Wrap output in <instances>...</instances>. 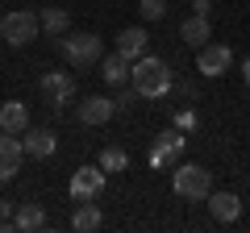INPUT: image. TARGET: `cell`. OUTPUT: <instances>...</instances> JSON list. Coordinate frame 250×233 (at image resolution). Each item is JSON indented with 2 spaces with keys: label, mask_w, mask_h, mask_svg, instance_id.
Instances as JSON below:
<instances>
[{
  "label": "cell",
  "mask_w": 250,
  "mask_h": 233,
  "mask_svg": "<svg viewBox=\"0 0 250 233\" xmlns=\"http://www.w3.org/2000/svg\"><path fill=\"white\" fill-rule=\"evenodd\" d=\"M129 83L138 88V96H167L171 92V67L163 63V58H154V54H142V58H134V75H129Z\"/></svg>",
  "instance_id": "6da1fadb"
},
{
  "label": "cell",
  "mask_w": 250,
  "mask_h": 233,
  "mask_svg": "<svg viewBox=\"0 0 250 233\" xmlns=\"http://www.w3.org/2000/svg\"><path fill=\"white\" fill-rule=\"evenodd\" d=\"M171 188H175V196H184V200H208L213 175H208V167L184 162V167H175V175H171Z\"/></svg>",
  "instance_id": "7a4b0ae2"
},
{
  "label": "cell",
  "mask_w": 250,
  "mask_h": 233,
  "mask_svg": "<svg viewBox=\"0 0 250 233\" xmlns=\"http://www.w3.org/2000/svg\"><path fill=\"white\" fill-rule=\"evenodd\" d=\"M62 54L71 67H96L104 58V42L100 34H67L62 38Z\"/></svg>",
  "instance_id": "3957f363"
},
{
  "label": "cell",
  "mask_w": 250,
  "mask_h": 233,
  "mask_svg": "<svg viewBox=\"0 0 250 233\" xmlns=\"http://www.w3.org/2000/svg\"><path fill=\"white\" fill-rule=\"evenodd\" d=\"M38 29H42V21L29 9H17V13H4V17H0V38L9 46H29L38 38Z\"/></svg>",
  "instance_id": "277c9868"
},
{
  "label": "cell",
  "mask_w": 250,
  "mask_h": 233,
  "mask_svg": "<svg viewBox=\"0 0 250 233\" xmlns=\"http://www.w3.org/2000/svg\"><path fill=\"white\" fill-rule=\"evenodd\" d=\"M229 67H233V50H229V46L208 42V46L196 50V71L205 75V79H217V75H225Z\"/></svg>",
  "instance_id": "5b68a950"
},
{
  "label": "cell",
  "mask_w": 250,
  "mask_h": 233,
  "mask_svg": "<svg viewBox=\"0 0 250 233\" xmlns=\"http://www.w3.org/2000/svg\"><path fill=\"white\" fill-rule=\"evenodd\" d=\"M75 116H80V125H108V116H117V100L83 96L80 104H75Z\"/></svg>",
  "instance_id": "8992f818"
},
{
  "label": "cell",
  "mask_w": 250,
  "mask_h": 233,
  "mask_svg": "<svg viewBox=\"0 0 250 233\" xmlns=\"http://www.w3.org/2000/svg\"><path fill=\"white\" fill-rule=\"evenodd\" d=\"M42 96L50 100L54 108H62L67 100L75 96V75L71 71H46L42 75Z\"/></svg>",
  "instance_id": "52a82bcc"
},
{
  "label": "cell",
  "mask_w": 250,
  "mask_h": 233,
  "mask_svg": "<svg viewBox=\"0 0 250 233\" xmlns=\"http://www.w3.org/2000/svg\"><path fill=\"white\" fill-rule=\"evenodd\" d=\"M21 158H25V146H21L17 134L0 129V179H13L21 171Z\"/></svg>",
  "instance_id": "ba28073f"
},
{
  "label": "cell",
  "mask_w": 250,
  "mask_h": 233,
  "mask_svg": "<svg viewBox=\"0 0 250 233\" xmlns=\"http://www.w3.org/2000/svg\"><path fill=\"white\" fill-rule=\"evenodd\" d=\"M104 188V167H80L71 175V200H96Z\"/></svg>",
  "instance_id": "9c48e42d"
},
{
  "label": "cell",
  "mask_w": 250,
  "mask_h": 233,
  "mask_svg": "<svg viewBox=\"0 0 250 233\" xmlns=\"http://www.w3.org/2000/svg\"><path fill=\"white\" fill-rule=\"evenodd\" d=\"M208 213H213V221L233 225L242 216V200L233 196V192H208Z\"/></svg>",
  "instance_id": "30bf717a"
},
{
  "label": "cell",
  "mask_w": 250,
  "mask_h": 233,
  "mask_svg": "<svg viewBox=\"0 0 250 233\" xmlns=\"http://www.w3.org/2000/svg\"><path fill=\"white\" fill-rule=\"evenodd\" d=\"M146 42H150V34H146L142 25H129V29L117 34V54H125V58L134 63V58H142V54H146Z\"/></svg>",
  "instance_id": "8fae6325"
},
{
  "label": "cell",
  "mask_w": 250,
  "mask_h": 233,
  "mask_svg": "<svg viewBox=\"0 0 250 233\" xmlns=\"http://www.w3.org/2000/svg\"><path fill=\"white\" fill-rule=\"evenodd\" d=\"M21 146H25V154H34V158H50V154L59 150V137H54L50 129H25Z\"/></svg>",
  "instance_id": "7c38bea8"
},
{
  "label": "cell",
  "mask_w": 250,
  "mask_h": 233,
  "mask_svg": "<svg viewBox=\"0 0 250 233\" xmlns=\"http://www.w3.org/2000/svg\"><path fill=\"white\" fill-rule=\"evenodd\" d=\"M0 129L25 134V129H29V108L21 104V100H4V104H0Z\"/></svg>",
  "instance_id": "4fadbf2b"
},
{
  "label": "cell",
  "mask_w": 250,
  "mask_h": 233,
  "mask_svg": "<svg viewBox=\"0 0 250 233\" xmlns=\"http://www.w3.org/2000/svg\"><path fill=\"white\" fill-rule=\"evenodd\" d=\"M100 225H104V213H100L92 200H80L75 213H71V229H75V233H96Z\"/></svg>",
  "instance_id": "5bb4252c"
},
{
  "label": "cell",
  "mask_w": 250,
  "mask_h": 233,
  "mask_svg": "<svg viewBox=\"0 0 250 233\" xmlns=\"http://www.w3.org/2000/svg\"><path fill=\"white\" fill-rule=\"evenodd\" d=\"M46 221H50V216H46L42 204H21L17 213H13V225H17L21 233H38V229H46Z\"/></svg>",
  "instance_id": "9a60e30c"
},
{
  "label": "cell",
  "mask_w": 250,
  "mask_h": 233,
  "mask_svg": "<svg viewBox=\"0 0 250 233\" xmlns=\"http://www.w3.org/2000/svg\"><path fill=\"white\" fill-rule=\"evenodd\" d=\"M179 38H184L192 50H200V46H208V17H200V13H192V17L179 25Z\"/></svg>",
  "instance_id": "2e32d148"
},
{
  "label": "cell",
  "mask_w": 250,
  "mask_h": 233,
  "mask_svg": "<svg viewBox=\"0 0 250 233\" xmlns=\"http://www.w3.org/2000/svg\"><path fill=\"white\" fill-rule=\"evenodd\" d=\"M100 75H104L108 83H125L129 79V75H134V63H129V58H125V54H108V58H100Z\"/></svg>",
  "instance_id": "e0dca14e"
},
{
  "label": "cell",
  "mask_w": 250,
  "mask_h": 233,
  "mask_svg": "<svg viewBox=\"0 0 250 233\" xmlns=\"http://www.w3.org/2000/svg\"><path fill=\"white\" fill-rule=\"evenodd\" d=\"M42 29L46 34H71V13L67 9H42Z\"/></svg>",
  "instance_id": "ac0fdd59"
},
{
  "label": "cell",
  "mask_w": 250,
  "mask_h": 233,
  "mask_svg": "<svg viewBox=\"0 0 250 233\" xmlns=\"http://www.w3.org/2000/svg\"><path fill=\"white\" fill-rule=\"evenodd\" d=\"M179 150H184V137L167 134V137H159V142H154V154H150V162H154V167H163V158H167V154H179Z\"/></svg>",
  "instance_id": "d6986e66"
},
{
  "label": "cell",
  "mask_w": 250,
  "mask_h": 233,
  "mask_svg": "<svg viewBox=\"0 0 250 233\" xmlns=\"http://www.w3.org/2000/svg\"><path fill=\"white\" fill-rule=\"evenodd\" d=\"M100 167L104 171H125L129 167V154H125L121 146H104V150H100Z\"/></svg>",
  "instance_id": "ffe728a7"
},
{
  "label": "cell",
  "mask_w": 250,
  "mask_h": 233,
  "mask_svg": "<svg viewBox=\"0 0 250 233\" xmlns=\"http://www.w3.org/2000/svg\"><path fill=\"white\" fill-rule=\"evenodd\" d=\"M138 9H142L146 21H163L167 17V0H138Z\"/></svg>",
  "instance_id": "44dd1931"
},
{
  "label": "cell",
  "mask_w": 250,
  "mask_h": 233,
  "mask_svg": "<svg viewBox=\"0 0 250 233\" xmlns=\"http://www.w3.org/2000/svg\"><path fill=\"white\" fill-rule=\"evenodd\" d=\"M192 9H196L200 17H208V13H213V0H192Z\"/></svg>",
  "instance_id": "7402d4cb"
},
{
  "label": "cell",
  "mask_w": 250,
  "mask_h": 233,
  "mask_svg": "<svg viewBox=\"0 0 250 233\" xmlns=\"http://www.w3.org/2000/svg\"><path fill=\"white\" fill-rule=\"evenodd\" d=\"M242 71H246V83H250V58H246V63H242Z\"/></svg>",
  "instance_id": "603a6c76"
}]
</instances>
